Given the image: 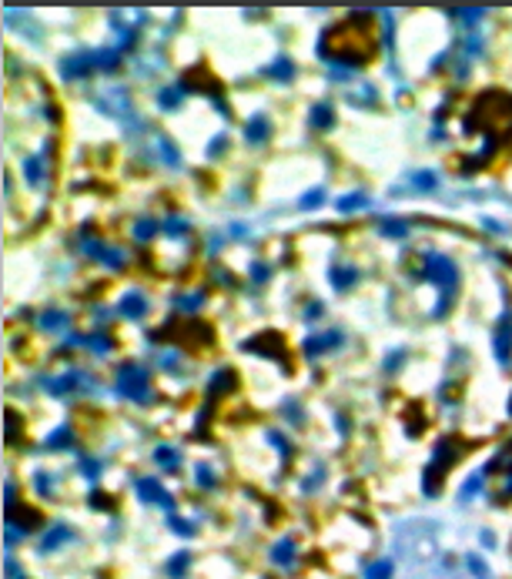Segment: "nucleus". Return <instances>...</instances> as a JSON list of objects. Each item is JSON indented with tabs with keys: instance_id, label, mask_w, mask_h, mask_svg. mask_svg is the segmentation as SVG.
I'll return each mask as SVG.
<instances>
[{
	"instance_id": "nucleus-1",
	"label": "nucleus",
	"mask_w": 512,
	"mask_h": 579,
	"mask_svg": "<svg viewBox=\"0 0 512 579\" xmlns=\"http://www.w3.org/2000/svg\"><path fill=\"white\" fill-rule=\"evenodd\" d=\"M419 275L439 285L442 298H439L436 318H439V315H446L448 302H452L456 288H459V268H456V261H452L448 255H442V251H425V261H422V271H419Z\"/></svg>"
},
{
	"instance_id": "nucleus-2",
	"label": "nucleus",
	"mask_w": 512,
	"mask_h": 579,
	"mask_svg": "<svg viewBox=\"0 0 512 579\" xmlns=\"http://www.w3.org/2000/svg\"><path fill=\"white\" fill-rule=\"evenodd\" d=\"M117 395H124L131 402H148L151 399V372L138 365V362H124L117 369Z\"/></svg>"
},
{
	"instance_id": "nucleus-3",
	"label": "nucleus",
	"mask_w": 512,
	"mask_h": 579,
	"mask_svg": "<svg viewBox=\"0 0 512 579\" xmlns=\"http://www.w3.org/2000/svg\"><path fill=\"white\" fill-rule=\"evenodd\" d=\"M492 348H496L499 365H509V359H512V311L509 309L502 311L499 325H496V332H492Z\"/></svg>"
},
{
	"instance_id": "nucleus-4",
	"label": "nucleus",
	"mask_w": 512,
	"mask_h": 579,
	"mask_svg": "<svg viewBox=\"0 0 512 579\" xmlns=\"http://www.w3.org/2000/svg\"><path fill=\"white\" fill-rule=\"evenodd\" d=\"M134 486H138V496H141V502H151V506H165L167 513L174 515V499H171V496L161 489V482H157V479H138Z\"/></svg>"
},
{
	"instance_id": "nucleus-5",
	"label": "nucleus",
	"mask_w": 512,
	"mask_h": 579,
	"mask_svg": "<svg viewBox=\"0 0 512 579\" xmlns=\"http://www.w3.org/2000/svg\"><path fill=\"white\" fill-rule=\"evenodd\" d=\"M97 67V54H74V57H64V64H61V78L74 80V78H84Z\"/></svg>"
},
{
	"instance_id": "nucleus-6",
	"label": "nucleus",
	"mask_w": 512,
	"mask_h": 579,
	"mask_svg": "<svg viewBox=\"0 0 512 579\" xmlns=\"http://www.w3.org/2000/svg\"><path fill=\"white\" fill-rule=\"evenodd\" d=\"M84 251H88L90 258H97L101 265H107V268H124V261H128V255H124L121 248L101 245V241H88V245H84Z\"/></svg>"
},
{
	"instance_id": "nucleus-7",
	"label": "nucleus",
	"mask_w": 512,
	"mask_h": 579,
	"mask_svg": "<svg viewBox=\"0 0 512 579\" xmlns=\"http://www.w3.org/2000/svg\"><path fill=\"white\" fill-rule=\"evenodd\" d=\"M148 309H151V305H148V298H144L141 292H128V295L117 302V315H121V318H131V322L144 318Z\"/></svg>"
},
{
	"instance_id": "nucleus-8",
	"label": "nucleus",
	"mask_w": 512,
	"mask_h": 579,
	"mask_svg": "<svg viewBox=\"0 0 512 579\" xmlns=\"http://www.w3.org/2000/svg\"><path fill=\"white\" fill-rule=\"evenodd\" d=\"M362 278V271L355 268V265H335L332 275H328V282H332L335 292H348L352 285Z\"/></svg>"
},
{
	"instance_id": "nucleus-9",
	"label": "nucleus",
	"mask_w": 512,
	"mask_h": 579,
	"mask_svg": "<svg viewBox=\"0 0 512 579\" xmlns=\"http://www.w3.org/2000/svg\"><path fill=\"white\" fill-rule=\"evenodd\" d=\"M308 124H311V128H318V131H332L335 128V107L328 101L315 104V107L308 111Z\"/></svg>"
},
{
	"instance_id": "nucleus-10",
	"label": "nucleus",
	"mask_w": 512,
	"mask_h": 579,
	"mask_svg": "<svg viewBox=\"0 0 512 579\" xmlns=\"http://www.w3.org/2000/svg\"><path fill=\"white\" fill-rule=\"evenodd\" d=\"M244 138H248V144H265L271 138V121L265 114H255L244 128Z\"/></svg>"
},
{
	"instance_id": "nucleus-11",
	"label": "nucleus",
	"mask_w": 512,
	"mask_h": 579,
	"mask_svg": "<svg viewBox=\"0 0 512 579\" xmlns=\"http://www.w3.org/2000/svg\"><path fill=\"white\" fill-rule=\"evenodd\" d=\"M67 539H71V529H67L64 523H57V526H51L44 536H40V553H54V549L64 546Z\"/></svg>"
},
{
	"instance_id": "nucleus-12",
	"label": "nucleus",
	"mask_w": 512,
	"mask_h": 579,
	"mask_svg": "<svg viewBox=\"0 0 512 579\" xmlns=\"http://www.w3.org/2000/svg\"><path fill=\"white\" fill-rule=\"evenodd\" d=\"M342 345V332H325V335H315V338H308L305 342V355H318V352H328V348Z\"/></svg>"
},
{
	"instance_id": "nucleus-13",
	"label": "nucleus",
	"mask_w": 512,
	"mask_h": 579,
	"mask_svg": "<svg viewBox=\"0 0 512 579\" xmlns=\"http://www.w3.org/2000/svg\"><path fill=\"white\" fill-rule=\"evenodd\" d=\"M37 325L40 328H47V332H61V328L71 325V315L61 311V309H47V311H40L37 315Z\"/></svg>"
},
{
	"instance_id": "nucleus-14",
	"label": "nucleus",
	"mask_w": 512,
	"mask_h": 579,
	"mask_svg": "<svg viewBox=\"0 0 512 579\" xmlns=\"http://www.w3.org/2000/svg\"><path fill=\"white\" fill-rule=\"evenodd\" d=\"M271 563L282 566V569H292L294 566V539L275 542V549H271Z\"/></svg>"
},
{
	"instance_id": "nucleus-15",
	"label": "nucleus",
	"mask_w": 512,
	"mask_h": 579,
	"mask_svg": "<svg viewBox=\"0 0 512 579\" xmlns=\"http://www.w3.org/2000/svg\"><path fill=\"white\" fill-rule=\"evenodd\" d=\"M154 462L161 465V469H167V472H174L181 465V452L174 449V446H157V449H154Z\"/></svg>"
},
{
	"instance_id": "nucleus-16",
	"label": "nucleus",
	"mask_w": 512,
	"mask_h": 579,
	"mask_svg": "<svg viewBox=\"0 0 512 579\" xmlns=\"http://www.w3.org/2000/svg\"><path fill=\"white\" fill-rule=\"evenodd\" d=\"M188 566H191V553H184V549H181L178 556H171V559H167V576H171V579H184V576H188Z\"/></svg>"
},
{
	"instance_id": "nucleus-17",
	"label": "nucleus",
	"mask_w": 512,
	"mask_h": 579,
	"mask_svg": "<svg viewBox=\"0 0 512 579\" xmlns=\"http://www.w3.org/2000/svg\"><path fill=\"white\" fill-rule=\"evenodd\" d=\"M231 386H234V372H231V369H221V372L211 375V382H208V395H218V392H225V388L231 392Z\"/></svg>"
},
{
	"instance_id": "nucleus-18",
	"label": "nucleus",
	"mask_w": 512,
	"mask_h": 579,
	"mask_svg": "<svg viewBox=\"0 0 512 579\" xmlns=\"http://www.w3.org/2000/svg\"><path fill=\"white\" fill-rule=\"evenodd\" d=\"M362 208H369V198L362 191L355 194H348V198H338L335 201V211H342V215H348V211H362Z\"/></svg>"
},
{
	"instance_id": "nucleus-19",
	"label": "nucleus",
	"mask_w": 512,
	"mask_h": 579,
	"mask_svg": "<svg viewBox=\"0 0 512 579\" xmlns=\"http://www.w3.org/2000/svg\"><path fill=\"white\" fill-rule=\"evenodd\" d=\"M412 188L432 194L439 188V174H432V171H415V174H412Z\"/></svg>"
},
{
	"instance_id": "nucleus-20",
	"label": "nucleus",
	"mask_w": 512,
	"mask_h": 579,
	"mask_svg": "<svg viewBox=\"0 0 512 579\" xmlns=\"http://www.w3.org/2000/svg\"><path fill=\"white\" fill-rule=\"evenodd\" d=\"M265 74H268V78H275V80H292L294 78V64L288 61V57H278L271 67H265Z\"/></svg>"
},
{
	"instance_id": "nucleus-21",
	"label": "nucleus",
	"mask_w": 512,
	"mask_h": 579,
	"mask_svg": "<svg viewBox=\"0 0 512 579\" xmlns=\"http://www.w3.org/2000/svg\"><path fill=\"white\" fill-rule=\"evenodd\" d=\"M24 174H27V184H30V188H40V181H44V161H40V157H27Z\"/></svg>"
},
{
	"instance_id": "nucleus-22",
	"label": "nucleus",
	"mask_w": 512,
	"mask_h": 579,
	"mask_svg": "<svg viewBox=\"0 0 512 579\" xmlns=\"http://www.w3.org/2000/svg\"><path fill=\"white\" fill-rule=\"evenodd\" d=\"M154 234H157V221L154 218H138V225H134V241H151Z\"/></svg>"
},
{
	"instance_id": "nucleus-23",
	"label": "nucleus",
	"mask_w": 512,
	"mask_h": 579,
	"mask_svg": "<svg viewBox=\"0 0 512 579\" xmlns=\"http://www.w3.org/2000/svg\"><path fill=\"white\" fill-rule=\"evenodd\" d=\"M84 342H88V345L94 348V352H97V355H107V352H111V348H114V342H111V338H107V335H104L101 328H94V335H88V338H84Z\"/></svg>"
},
{
	"instance_id": "nucleus-24",
	"label": "nucleus",
	"mask_w": 512,
	"mask_h": 579,
	"mask_svg": "<svg viewBox=\"0 0 512 579\" xmlns=\"http://www.w3.org/2000/svg\"><path fill=\"white\" fill-rule=\"evenodd\" d=\"M181 94H184V88H181V84H178V88H165L161 94H157V104H161L165 111H174V107L181 104Z\"/></svg>"
},
{
	"instance_id": "nucleus-25",
	"label": "nucleus",
	"mask_w": 512,
	"mask_h": 579,
	"mask_svg": "<svg viewBox=\"0 0 512 579\" xmlns=\"http://www.w3.org/2000/svg\"><path fill=\"white\" fill-rule=\"evenodd\" d=\"M392 573H395L392 559H379V563H371V566L365 569V579H392Z\"/></svg>"
},
{
	"instance_id": "nucleus-26",
	"label": "nucleus",
	"mask_w": 512,
	"mask_h": 579,
	"mask_svg": "<svg viewBox=\"0 0 512 579\" xmlns=\"http://www.w3.org/2000/svg\"><path fill=\"white\" fill-rule=\"evenodd\" d=\"M194 479H198V486H205V489H215V469L208 462H198V469H194Z\"/></svg>"
},
{
	"instance_id": "nucleus-27",
	"label": "nucleus",
	"mask_w": 512,
	"mask_h": 579,
	"mask_svg": "<svg viewBox=\"0 0 512 579\" xmlns=\"http://www.w3.org/2000/svg\"><path fill=\"white\" fill-rule=\"evenodd\" d=\"M71 442H74V438H71V429H67V425H61V429H54V432H51V438H47V446H51V449H67Z\"/></svg>"
},
{
	"instance_id": "nucleus-28",
	"label": "nucleus",
	"mask_w": 512,
	"mask_h": 579,
	"mask_svg": "<svg viewBox=\"0 0 512 579\" xmlns=\"http://www.w3.org/2000/svg\"><path fill=\"white\" fill-rule=\"evenodd\" d=\"M379 232L388 234V238H405V232H409V225H402V221H388L385 218L382 225H379Z\"/></svg>"
},
{
	"instance_id": "nucleus-29",
	"label": "nucleus",
	"mask_w": 512,
	"mask_h": 579,
	"mask_svg": "<svg viewBox=\"0 0 512 579\" xmlns=\"http://www.w3.org/2000/svg\"><path fill=\"white\" fill-rule=\"evenodd\" d=\"M479 489H482V472H475L472 479H465V486H462V496L459 499L465 502V499H475L479 496Z\"/></svg>"
},
{
	"instance_id": "nucleus-30",
	"label": "nucleus",
	"mask_w": 512,
	"mask_h": 579,
	"mask_svg": "<svg viewBox=\"0 0 512 579\" xmlns=\"http://www.w3.org/2000/svg\"><path fill=\"white\" fill-rule=\"evenodd\" d=\"M465 566H469V573H472L475 579H489V566H486V563H482V559H479L475 553L465 556Z\"/></svg>"
},
{
	"instance_id": "nucleus-31",
	"label": "nucleus",
	"mask_w": 512,
	"mask_h": 579,
	"mask_svg": "<svg viewBox=\"0 0 512 579\" xmlns=\"http://www.w3.org/2000/svg\"><path fill=\"white\" fill-rule=\"evenodd\" d=\"M167 529H171V532H178V536H184V539H188V536H194V526H191V523H184V519H178V515H167Z\"/></svg>"
},
{
	"instance_id": "nucleus-32",
	"label": "nucleus",
	"mask_w": 512,
	"mask_h": 579,
	"mask_svg": "<svg viewBox=\"0 0 512 579\" xmlns=\"http://www.w3.org/2000/svg\"><path fill=\"white\" fill-rule=\"evenodd\" d=\"M157 144H161V155H165V165L178 167V165H181V155H178V148H174V144L167 141V138H161V141H157Z\"/></svg>"
},
{
	"instance_id": "nucleus-33",
	"label": "nucleus",
	"mask_w": 512,
	"mask_h": 579,
	"mask_svg": "<svg viewBox=\"0 0 512 579\" xmlns=\"http://www.w3.org/2000/svg\"><path fill=\"white\" fill-rule=\"evenodd\" d=\"M201 302H205V292H194V295L178 298V309H184V311H198V309H201Z\"/></svg>"
},
{
	"instance_id": "nucleus-34",
	"label": "nucleus",
	"mask_w": 512,
	"mask_h": 579,
	"mask_svg": "<svg viewBox=\"0 0 512 579\" xmlns=\"http://www.w3.org/2000/svg\"><path fill=\"white\" fill-rule=\"evenodd\" d=\"M165 232L171 234V238H184V234H188V221L184 218H167Z\"/></svg>"
},
{
	"instance_id": "nucleus-35",
	"label": "nucleus",
	"mask_w": 512,
	"mask_h": 579,
	"mask_svg": "<svg viewBox=\"0 0 512 579\" xmlns=\"http://www.w3.org/2000/svg\"><path fill=\"white\" fill-rule=\"evenodd\" d=\"M321 201H325V191H321V188H311V191H308L305 198H302V201H298V205L305 208V211H311V208H318Z\"/></svg>"
},
{
	"instance_id": "nucleus-36",
	"label": "nucleus",
	"mask_w": 512,
	"mask_h": 579,
	"mask_svg": "<svg viewBox=\"0 0 512 579\" xmlns=\"http://www.w3.org/2000/svg\"><path fill=\"white\" fill-rule=\"evenodd\" d=\"M34 489H37V496H51V476H47V472H37V476H34Z\"/></svg>"
},
{
	"instance_id": "nucleus-37",
	"label": "nucleus",
	"mask_w": 512,
	"mask_h": 579,
	"mask_svg": "<svg viewBox=\"0 0 512 579\" xmlns=\"http://www.w3.org/2000/svg\"><path fill=\"white\" fill-rule=\"evenodd\" d=\"M81 472H84L88 479H97L101 476V465L94 462V459H81Z\"/></svg>"
},
{
	"instance_id": "nucleus-38",
	"label": "nucleus",
	"mask_w": 512,
	"mask_h": 579,
	"mask_svg": "<svg viewBox=\"0 0 512 579\" xmlns=\"http://www.w3.org/2000/svg\"><path fill=\"white\" fill-rule=\"evenodd\" d=\"M285 415H288V419H292L294 425H302V422H305V415L298 412V402H285Z\"/></svg>"
},
{
	"instance_id": "nucleus-39",
	"label": "nucleus",
	"mask_w": 512,
	"mask_h": 579,
	"mask_svg": "<svg viewBox=\"0 0 512 579\" xmlns=\"http://www.w3.org/2000/svg\"><path fill=\"white\" fill-rule=\"evenodd\" d=\"M268 265H261V261H258V265H251V282H268Z\"/></svg>"
},
{
	"instance_id": "nucleus-40",
	"label": "nucleus",
	"mask_w": 512,
	"mask_h": 579,
	"mask_svg": "<svg viewBox=\"0 0 512 579\" xmlns=\"http://www.w3.org/2000/svg\"><path fill=\"white\" fill-rule=\"evenodd\" d=\"M321 479H325V469H315V476L305 479V492H315V486H318Z\"/></svg>"
},
{
	"instance_id": "nucleus-41",
	"label": "nucleus",
	"mask_w": 512,
	"mask_h": 579,
	"mask_svg": "<svg viewBox=\"0 0 512 579\" xmlns=\"http://www.w3.org/2000/svg\"><path fill=\"white\" fill-rule=\"evenodd\" d=\"M268 438H271V446H278V449H282V455H288V452H292V449H288V442H285V438H278V432H268Z\"/></svg>"
},
{
	"instance_id": "nucleus-42",
	"label": "nucleus",
	"mask_w": 512,
	"mask_h": 579,
	"mask_svg": "<svg viewBox=\"0 0 512 579\" xmlns=\"http://www.w3.org/2000/svg\"><path fill=\"white\" fill-rule=\"evenodd\" d=\"M398 365H402V352H392V359H385V369H388V372H395Z\"/></svg>"
},
{
	"instance_id": "nucleus-43",
	"label": "nucleus",
	"mask_w": 512,
	"mask_h": 579,
	"mask_svg": "<svg viewBox=\"0 0 512 579\" xmlns=\"http://www.w3.org/2000/svg\"><path fill=\"white\" fill-rule=\"evenodd\" d=\"M7 579H24L20 576V566H17L13 559H7Z\"/></svg>"
},
{
	"instance_id": "nucleus-44",
	"label": "nucleus",
	"mask_w": 512,
	"mask_h": 579,
	"mask_svg": "<svg viewBox=\"0 0 512 579\" xmlns=\"http://www.w3.org/2000/svg\"><path fill=\"white\" fill-rule=\"evenodd\" d=\"M221 148H225V134H218V138H215V144L208 148V157H215V155L221 151Z\"/></svg>"
},
{
	"instance_id": "nucleus-45",
	"label": "nucleus",
	"mask_w": 512,
	"mask_h": 579,
	"mask_svg": "<svg viewBox=\"0 0 512 579\" xmlns=\"http://www.w3.org/2000/svg\"><path fill=\"white\" fill-rule=\"evenodd\" d=\"M482 542H486V549H492V546H496V536L486 529V532H482Z\"/></svg>"
},
{
	"instance_id": "nucleus-46",
	"label": "nucleus",
	"mask_w": 512,
	"mask_h": 579,
	"mask_svg": "<svg viewBox=\"0 0 512 579\" xmlns=\"http://www.w3.org/2000/svg\"><path fill=\"white\" fill-rule=\"evenodd\" d=\"M321 315V305H311V309H305V318H318Z\"/></svg>"
}]
</instances>
